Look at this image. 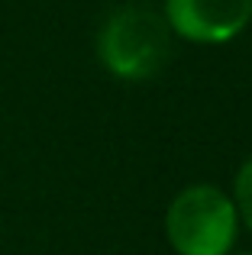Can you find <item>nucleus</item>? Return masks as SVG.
Here are the masks:
<instances>
[{
    "label": "nucleus",
    "instance_id": "f257e3e1",
    "mask_svg": "<svg viewBox=\"0 0 252 255\" xmlns=\"http://www.w3.org/2000/svg\"><path fill=\"white\" fill-rule=\"evenodd\" d=\"M97 58L120 81H149L171 58V29L142 6L114 10L97 32Z\"/></svg>",
    "mask_w": 252,
    "mask_h": 255
},
{
    "label": "nucleus",
    "instance_id": "f03ea898",
    "mask_svg": "<svg viewBox=\"0 0 252 255\" xmlns=\"http://www.w3.org/2000/svg\"><path fill=\"white\" fill-rule=\"evenodd\" d=\"M240 233L233 197L214 184H191L168 204L165 236L178 255H230Z\"/></svg>",
    "mask_w": 252,
    "mask_h": 255
},
{
    "label": "nucleus",
    "instance_id": "7ed1b4c3",
    "mask_svg": "<svg viewBox=\"0 0 252 255\" xmlns=\"http://www.w3.org/2000/svg\"><path fill=\"white\" fill-rule=\"evenodd\" d=\"M165 23L188 42L220 45L252 23V0H165Z\"/></svg>",
    "mask_w": 252,
    "mask_h": 255
},
{
    "label": "nucleus",
    "instance_id": "20e7f679",
    "mask_svg": "<svg viewBox=\"0 0 252 255\" xmlns=\"http://www.w3.org/2000/svg\"><path fill=\"white\" fill-rule=\"evenodd\" d=\"M233 207H236V217H240V226H246L252 233V155L243 162V168L236 171Z\"/></svg>",
    "mask_w": 252,
    "mask_h": 255
},
{
    "label": "nucleus",
    "instance_id": "39448f33",
    "mask_svg": "<svg viewBox=\"0 0 252 255\" xmlns=\"http://www.w3.org/2000/svg\"><path fill=\"white\" fill-rule=\"evenodd\" d=\"M236 255H252V252H236Z\"/></svg>",
    "mask_w": 252,
    "mask_h": 255
}]
</instances>
